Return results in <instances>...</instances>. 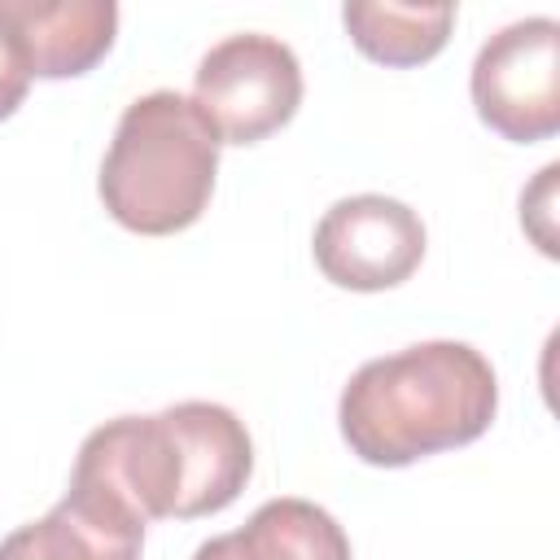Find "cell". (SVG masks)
<instances>
[{
	"label": "cell",
	"mask_w": 560,
	"mask_h": 560,
	"mask_svg": "<svg viewBox=\"0 0 560 560\" xmlns=\"http://www.w3.org/2000/svg\"><path fill=\"white\" fill-rule=\"evenodd\" d=\"M31 66L18 48V39L9 35V26L0 22V118H9L22 101H26V88H31Z\"/></svg>",
	"instance_id": "11"
},
{
	"label": "cell",
	"mask_w": 560,
	"mask_h": 560,
	"mask_svg": "<svg viewBox=\"0 0 560 560\" xmlns=\"http://www.w3.org/2000/svg\"><path fill=\"white\" fill-rule=\"evenodd\" d=\"M499 407V381L481 350L464 341H420L368 359L341 389L337 420L346 446L376 468H402L438 451L477 442Z\"/></svg>",
	"instance_id": "2"
},
{
	"label": "cell",
	"mask_w": 560,
	"mask_h": 560,
	"mask_svg": "<svg viewBox=\"0 0 560 560\" xmlns=\"http://www.w3.org/2000/svg\"><path fill=\"white\" fill-rule=\"evenodd\" d=\"M341 22L354 48L381 66H420L446 48L455 26V4H346Z\"/></svg>",
	"instance_id": "9"
},
{
	"label": "cell",
	"mask_w": 560,
	"mask_h": 560,
	"mask_svg": "<svg viewBox=\"0 0 560 560\" xmlns=\"http://www.w3.org/2000/svg\"><path fill=\"white\" fill-rule=\"evenodd\" d=\"M472 105L490 131L534 144L560 131V22L525 18L494 31L472 61Z\"/></svg>",
	"instance_id": "5"
},
{
	"label": "cell",
	"mask_w": 560,
	"mask_h": 560,
	"mask_svg": "<svg viewBox=\"0 0 560 560\" xmlns=\"http://www.w3.org/2000/svg\"><path fill=\"white\" fill-rule=\"evenodd\" d=\"M254 472V442L219 402H175L158 416H118L79 446L70 486L96 490L131 516L192 521L223 512Z\"/></svg>",
	"instance_id": "1"
},
{
	"label": "cell",
	"mask_w": 560,
	"mask_h": 560,
	"mask_svg": "<svg viewBox=\"0 0 560 560\" xmlns=\"http://www.w3.org/2000/svg\"><path fill=\"white\" fill-rule=\"evenodd\" d=\"M192 105L201 109L219 144H258L298 114L302 66L276 35H228L201 57Z\"/></svg>",
	"instance_id": "4"
},
{
	"label": "cell",
	"mask_w": 560,
	"mask_h": 560,
	"mask_svg": "<svg viewBox=\"0 0 560 560\" xmlns=\"http://www.w3.org/2000/svg\"><path fill=\"white\" fill-rule=\"evenodd\" d=\"M192 560H350V538L311 499H267L241 529L201 542Z\"/></svg>",
	"instance_id": "8"
},
{
	"label": "cell",
	"mask_w": 560,
	"mask_h": 560,
	"mask_svg": "<svg viewBox=\"0 0 560 560\" xmlns=\"http://www.w3.org/2000/svg\"><path fill=\"white\" fill-rule=\"evenodd\" d=\"M424 258V223L411 206L359 192L341 197L315 223V267L324 280L359 293L402 284Z\"/></svg>",
	"instance_id": "6"
},
{
	"label": "cell",
	"mask_w": 560,
	"mask_h": 560,
	"mask_svg": "<svg viewBox=\"0 0 560 560\" xmlns=\"http://www.w3.org/2000/svg\"><path fill=\"white\" fill-rule=\"evenodd\" d=\"M0 22L18 39L31 74L39 79H74L88 74L109 48L118 31L114 0H0Z\"/></svg>",
	"instance_id": "7"
},
{
	"label": "cell",
	"mask_w": 560,
	"mask_h": 560,
	"mask_svg": "<svg viewBox=\"0 0 560 560\" xmlns=\"http://www.w3.org/2000/svg\"><path fill=\"white\" fill-rule=\"evenodd\" d=\"M0 560H105V551L88 538V529L57 503L48 516L18 525L0 542Z\"/></svg>",
	"instance_id": "10"
},
{
	"label": "cell",
	"mask_w": 560,
	"mask_h": 560,
	"mask_svg": "<svg viewBox=\"0 0 560 560\" xmlns=\"http://www.w3.org/2000/svg\"><path fill=\"white\" fill-rule=\"evenodd\" d=\"M219 136L179 92L136 96L101 162L105 210L140 236H171L201 219L214 192Z\"/></svg>",
	"instance_id": "3"
}]
</instances>
